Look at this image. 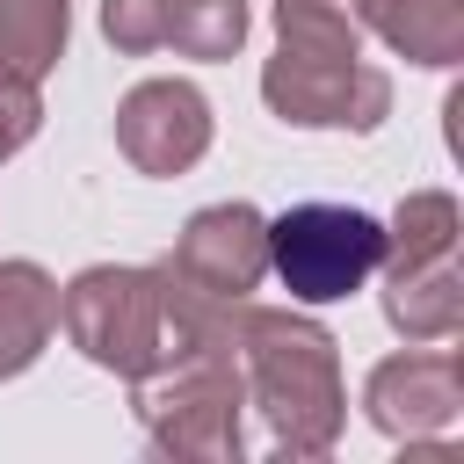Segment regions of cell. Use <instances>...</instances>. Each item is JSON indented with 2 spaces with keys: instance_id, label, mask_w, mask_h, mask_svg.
Masks as SVG:
<instances>
[{
  "instance_id": "obj_1",
  "label": "cell",
  "mask_w": 464,
  "mask_h": 464,
  "mask_svg": "<svg viewBox=\"0 0 464 464\" xmlns=\"http://www.w3.org/2000/svg\"><path fill=\"white\" fill-rule=\"evenodd\" d=\"M377 246H384L377 218L341 210V203H304V210L276 218V232H268V254L297 297H348L370 276Z\"/></svg>"
},
{
  "instance_id": "obj_4",
  "label": "cell",
  "mask_w": 464,
  "mask_h": 464,
  "mask_svg": "<svg viewBox=\"0 0 464 464\" xmlns=\"http://www.w3.org/2000/svg\"><path fill=\"white\" fill-rule=\"evenodd\" d=\"M51 326V290L36 268H0V370H22Z\"/></svg>"
},
{
  "instance_id": "obj_3",
  "label": "cell",
  "mask_w": 464,
  "mask_h": 464,
  "mask_svg": "<svg viewBox=\"0 0 464 464\" xmlns=\"http://www.w3.org/2000/svg\"><path fill=\"white\" fill-rule=\"evenodd\" d=\"M261 261H268V239L254 232V210H203L181 239V268L203 276L210 290H225V283L246 290L261 276Z\"/></svg>"
},
{
  "instance_id": "obj_5",
  "label": "cell",
  "mask_w": 464,
  "mask_h": 464,
  "mask_svg": "<svg viewBox=\"0 0 464 464\" xmlns=\"http://www.w3.org/2000/svg\"><path fill=\"white\" fill-rule=\"evenodd\" d=\"M29 123H36V94L14 72H0V152H14L29 138Z\"/></svg>"
},
{
  "instance_id": "obj_2",
  "label": "cell",
  "mask_w": 464,
  "mask_h": 464,
  "mask_svg": "<svg viewBox=\"0 0 464 464\" xmlns=\"http://www.w3.org/2000/svg\"><path fill=\"white\" fill-rule=\"evenodd\" d=\"M116 138H123V152H130L138 167L167 174V167L196 160L203 138H210V123H203V94L181 87V80H152V87H138V94L123 102Z\"/></svg>"
}]
</instances>
